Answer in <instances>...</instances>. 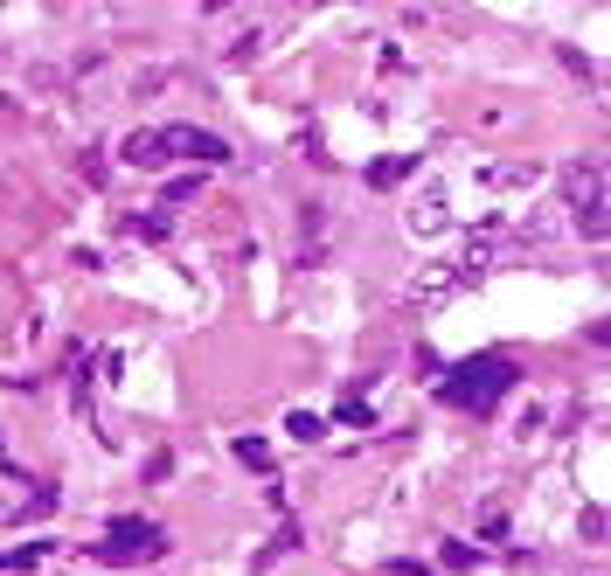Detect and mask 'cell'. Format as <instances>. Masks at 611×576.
<instances>
[{
    "mask_svg": "<svg viewBox=\"0 0 611 576\" xmlns=\"http://www.w3.org/2000/svg\"><path fill=\"white\" fill-rule=\"evenodd\" d=\"M160 146H167V160L181 153L195 175H202V167H223V160H229V140H223V132H208V125H167Z\"/></svg>",
    "mask_w": 611,
    "mask_h": 576,
    "instance_id": "cell-2",
    "label": "cell"
},
{
    "mask_svg": "<svg viewBox=\"0 0 611 576\" xmlns=\"http://www.w3.org/2000/svg\"><path fill=\"white\" fill-rule=\"evenodd\" d=\"M404 223H410V237H445V229H452V195H445V181H424V195H410Z\"/></svg>",
    "mask_w": 611,
    "mask_h": 576,
    "instance_id": "cell-4",
    "label": "cell"
},
{
    "mask_svg": "<svg viewBox=\"0 0 611 576\" xmlns=\"http://www.w3.org/2000/svg\"><path fill=\"white\" fill-rule=\"evenodd\" d=\"M257 49H264V35H257V28H243V35H237V43H229V63H251V56H257Z\"/></svg>",
    "mask_w": 611,
    "mask_h": 576,
    "instance_id": "cell-16",
    "label": "cell"
},
{
    "mask_svg": "<svg viewBox=\"0 0 611 576\" xmlns=\"http://www.w3.org/2000/svg\"><path fill=\"white\" fill-rule=\"evenodd\" d=\"M514 389V361L487 355V361H466L452 382H445V403H458V410H487V403H501Z\"/></svg>",
    "mask_w": 611,
    "mask_h": 576,
    "instance_id": "cell-1",
    "label": "cell"
},
{
    "mask_svg": "<svg viewBox=\"0 0 611 576\" xmlns=\"http://www.w3.org/2000/svg\"><path fill=\"white\" fill-rule=\"evenodd\" d=\"M98 555L105 563H153V555H167V535L153 521H111V542Z\"/></svg>",
    "mask_w": 611,
    "mask_h": 576,
    "instance_id": "cell-3",
    "label": "cell"
},
{
    "mask_svg": "<svg viewBox=\"0 0 611 576\" xmlns=\"http://www.w3.org/2000/svg\"><path fill=\"white\" fill-rule=\"evenodd\" d=\"M458 285H466V272H458V264H431V272L410 278V299H417V305H445Z\"/></svg>",
    "mask_w": 611,
    "mask_h": 576,
    "instance_id": "cell-7",
    "label": "cell"
},
{
    "mask_svg": "<svg viewBox=\"0 0 611 576\" xmlns=\"http://www.w3.org/2000/svg\"><path fill=\"white\" fill-rule=\"evenodd\" d=\"M63 84H70L63 70H49V63H28V91H43V98H56Z\"/></svg>",
    "mask_w": 611,
    "mask_h": 576,
    "instance_id": "cell-13",
    "label": "cell"
},
{
    "mask_svg": "<svg viewBox=\"0 0 611 576\" xmlns=\"http://www.w3.org/2000/svg\"><path fill=\"white\" fill-rule=\"evenodd\" d=\"M285 431H292V437H299V445H313V437H320V431H327V424H320V417H313V410H292V417H285Z\"/></svg>",
    "mask_w": 611,
    "mask_h": 576,
    "instance_id": "cell-15",
    "label": "cell"
},
{
    "mask_svg": "<svg viewBox=\"0 0 611 576\" xmlns=\"http://www.w3.org/2000/svg\"><path fill=\"white\" fill-rule=\"evenodd\" d=\"M480 563V549H466V542H445V569H472Z\"/></svg>",
    "mask_w": 611,
    "mask_h": 576,
    "instance_id": "cell-18",
    "label": "cell"
},
{
    "mask_svg": "<svg viewBox=\"0 0 611 576\" xmlns=\"http://www.w3.org/2000/svg\"><path fill=\"white\" fill-rule=\"evenodd\" d=\"M167 229H175V223H167V208H160V216H132V223H125V237H132V243H160Z\"/></svg>",
    "mask_w": 611,
    "mask_h": 576,
    "instance_id": "cell-12",
    "label": "cell"
},
{
    "mask_svg": "<svg viewBox=\"0 0 611 576\" xmlns=\"http://www.w3.org/2000/svg\"><path fill=\"white\" fill-rule=\"evenodd\" d=\"M472 181L493 188V195H528V188H542V160H487Z\"/></svg>",
    "mask_w": 611,
    "mask_h": 576,
    "instance_id": "cell-5",
    "label": "cell"
},
{
    "mask_svg": "<svg viewBox=\"0 0 611 576\" xmlns=\"http://www.w3.org/2000/svg\"><path fill=\"white\" fill-rule=\"evenodd\" d=\"M175 84H181V70H175V63H153V70L132 76V98H160V91H175Z\"/></svg>",
    "mask_w": 611,
    "mask_h": 576,
    "instance_id": "cell-10",
    "label": "cell"
},
{
    "mask_svg": "<svg viewBox=\"0 0 611 576\" xmlns=\"http://www.w3.org/2000/svg\"><path fill=\"white\" fill-rule=\"evenodd\" d=\"M119 160L125 167H140V175H160V167H167V146H160V132H125V140H119Z\"/></svg>",
    "mask_w": 611,
    "mask_h": 576,
    "instance_id": "cell-8",
    "label": "cell"
},
{
    "mask_svg": "<svg viewBox=\"0 0 611 576\" xmlns=\"http://www.w3.org/2000/svg\"><path fill=\"white\" fill-rule=\"evenodd\" d=\"M556 237H563V216H549V208L514 223V243H528V251H542V243H556Z\"/></svg>",
    "mask_w": 611,
    "mask_h": 576,
    "instance_id": "cell-9",
    "label": "cell"
},
{
    "mask_svg": "<svg viewBox=\"0 0 611 576\" xmlns=\"http://www.w3.org/2000/svg\"><path fill=\"white\" fill-rule=\"evenodd\" d=\"M563 208H590V202H604V167L598 160H570L563 167Z\"/></svg>",
    "mask_w": 611,
    "mask_h": 576,
    "instance_id": "cell-6",
    "label": "cell"
},
{
    "mask_svg": "<svg viewBox=\"0 0 611 576\" xmlns=\"http://www.w3.org/2000/svg\"><path fill=\"white\" fill-rule=\"evenodd\" d=\"M237 458L243 466H272V445H264V437H237Z\"/></svg>",
    "mask_w": 611,
    "mask_h": 576,
    "instance_id": "cell-17",
    "label": "cell"
},
{
    "mask_svg": "<svg viewBox=\"0 0 611 576\" xmlns=\"http://www.w3.org/2000/svg\"><path fill=\"white\" fill-rule=\"evenodd\" d=\"M404 175H417V153H404V160H375V167H369V181H375V188H396Z\"/></svg>",
    "mask_w": 611,
    "mask_h": 576,
    "instance_id": "cell-11",
    "label": "cell"
},
{
    "mask_svg": "<svg viewBox=\"0 0 611 576\" xmlns=\"http://www.w3.org/2000/svg\"><path fill=\"white\" fill-rule=\"evenodd\" d=\"M195 195H202V175H181V181H167L160 208H181V202H195Z\"/></svg>",
    "mask_w": 611,
    "mask_h": 576,
    "instance_id": "cell-14",
    "label": "cell"
},
{
    "mask_svg": "<svg viewBox=\"0 0 611 576\" xmlns=\"http://www.w3.org/2000/svg\"><path fill=\"white\" fill-rule=\"evenodd\" d=\"M0 472H14V458H8V445H0Z\"/></svg>",
    "mask_w": 611,
    "mask_h": 576,
    "instance_id": "cell-19",
    "label": "cell"
}]
</instances>
